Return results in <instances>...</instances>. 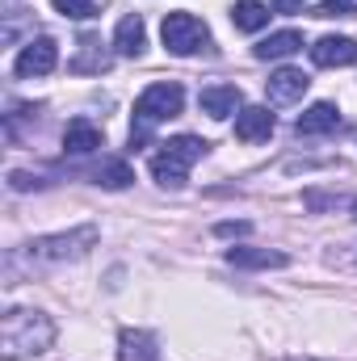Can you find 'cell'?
<instances>
[{"label": "cell", "mask_w": 357, "mask_h": 361, "mask_svg": "<svg viewBox=\"0 0 357 361\" xmlns=\"http://www.w3.org/2000/svg\"><path fill=\"white\" fill-rule=\"evenodd\" d=\"M337 126H341V109H337L332 101H315L311 109H303V114H298V122H294V135L311 139V135H332Z\"/></svg>", "instance_id": "cell-9"}, {"label": "cell", "mask_w": 357, "mask_h": 361, "mask_svg": "<svg viewBox=\"0 0 357 361\" xmlns=\"http://www.w3.org/2000/svg\"><path fill=\"white\" fill-rule=\"evenodd\" d=\"M269 135H273V114H269V105H244V109L236 114V139H244V143H265Z\"/></svg>", "instance_id": "cell-12"}, {"label": "cell", "mask_w": 357, "mask_h": 361, "mask_svg": "<svg viewBox=\"0 0 357 361\" xmlns=\"http://www.w3.org/2000/svg\"><path fill=\"white\" fill-rule=\"evenodd\" d=\"M294 51H303V34L298 30H277V34H269L265 42H257V59H286V55H294Z\"/></svg>", "instance_id": "cell-16"}, {"label": "cell", "mask_w": 357, "mask_h": 361, "mask_svg": "<svg viewBox=\"0 0 357 361\" xmlns=\"http://www.w3.org/2000/svg\"><path fill=\"white\" fill-rule=\"evenodd\" d=\"M324 265L337 273H357V240H341L324 248Z\"/></svg>", "instance_id": "cell-21"}, {"label": "cell", "mask_w": 357, "mask_h": 361, "mask_svg": "<svg viewBox=\"0 0 357 361\" xmlns=\"http://www.w3.org/2000/svg\"><path fill=\"white\" fill-rule=\"evenodd\" d=\"M303 206H307L311 214H320V210H353L357 197H349V193H324V189H307V193H303Z\"/></svg>", "instance_id": "cell-20"}, {"label": "cell", "mask_w": 357, "mask_h": 361, "mask_svg": "<svg viewBox=\"0 0 357 361\" xmlns=\"http://www.w3.org/2000/svg\"><path fill=\"white\" fill-rule=\"evenodd\" d=\"M198 105H202V114H210L214 122H223V118H231V114L244 109V92L236 89V85H210V89H202Z\"/></svg>", "instance_id": "cell-8"}, {"label": "cell", "mask_w": 357, "mask_h": 361, "mask_svg": "<svg viewBox=\"0 0 357 361\" xmlns=\"http://www.w3.org/2000/svg\"><path fill=\"white\" fill-rule=\"evenodd\" d=\"M59 68V42L55 38H30L21 51H17V59H13V72L21 76V80H34V76H47V72H55Z\"/></svg>", "instance_id": "cell-6"}, {"label": "cell", "mask_w": 357, "mask_h": 361, "mask_svg": "<svg viewBox=\"0 0 357 361\" xmlns=\"http://www.w3.org/2000/svg\"><path fill=\"white\" fill-rule=\"evenodd\" d=\"M51 4H55V13H63V17H72V21L97 17V0H51Z\"/></svg>", "instance_id": "cell-22"}, {"label": "cell", "mask_w": 357, "mask_h": 361, "mask_svg": "<svg viewBox=\"0 0 357 361\" xmlns=\"http://www.w3.org/2000/svg\"><path fill=\"white\" fill-rule=\"evenodd\" d=\"M160 38H164V47H169L173 55H198L202 47H210V30H206V21L193 17V13H185V8L164 13Z\"/></svg>", "instance_id": "cell-5"}, {"label": "cell", "mask_w": 357, "mask_h": 361, "mask_svg": "<svg viewBox=\"0 0 357 361\" xmlns=\"http://www.w3.org/2000/svg\"><path fill=\"white\" fill-rule=\"evenodd\" d=\"M311 63L315 68H349V63H357V42L345 34H328L311 47Z\"/></svg>", "instance_id": "cell-7"}, {"label": "cell", "mask_w": 357, "mask_h": 361, "mask_svg": "<svg viewBox=\"0 0 357 361\" xmlns=\"http://www.w3.org/2000/svg\"><path fill=\"white\" fill-rule=\"evenodd\" d=\"M181 105H185V92H181V85H173V80H156V85H147V89L139 92V101H135L131 147H143V143H147V135H152V126H156V122L177 118Z\"/></svg>", "instance_id": "cell-3"}, {"label": "cell", "mask_w": 357, "mask_h": 361, "mask_svg": "<svg viewBox=\"0 0 357 361\" xmlns=\"http://www.w3.org/2000/svg\"><path fill=\"white\" fill-rule=\"evenodd\" d=\"M307 85H311V80H307L298 68H277L265 80V92H269L273 105H290V101H298V97L307 92Z\"/></svg>", "instance_id": "cell-13"}, {"label": "cell", "mask_w": 357, "mask_h": 361, "mask_svg": "<svg viewBox=\"0 0 357 361\" xmlns=\"http://www.w3.org/2000/svg\"><path fill=\"white\" fill-rule=\"evenodd\" d=\"M101 147H105V139H101L97 122H89V118H72L68 122V130H63V152L68 156H92Z\"/></svg>", "instance_id": "cell-10"}, {"label": "cell", "mask_w": 357, "mask_h": 361, "mask_svg": "<svg viewBox=\"0 0 357 361\" xmlns=\"http://www.w3.org/2000/svg\"><path fill=\"white\" fill-rule=\"evenodd\" d=\"M118 357L122 361H160V349H156V336L152 332H139V328H122L118 336Z\"/></svg>", "instance_id": "cell-15"}, {"label": "cell", "mask_w": 357, "mask_h": 361, "mask_svg": "<svg viewBox=\"0 0 357 361\" xmlns=\"http://www.w3.org/2000/svg\"><path fill=\"white\" fill-rule=\"evenodd\" d=\"M282 361H311V357H282Z\"/></svg>", "instance_id": "cell-26"}, {"label": "cell", "mask_w": 357, "mask_h": 361, "mask_svg": "<svg viewBox=\"0 0 357 361\" xmlns=\"http://www.w3.org/2000/svg\"><path fill=\"white\" fill-rule=\"evenodd\" d=\"M357 13V0H320L315 4V17H349Z\"/></svg>", "instance_id": "cell-23"}, {"label": "cell", "mask_w": 357, "mask_h": 361, "mask_svg": "<svg viewBox=\"0 0 357 361\" xmlns=\"http://www.w3.org/2000/svg\"><path fill=\"white\" fill-rule=\"evenodd\" d=\"M273 13H286V17H294V13H303V0H273Z\"/></svg>", "instance_id": "cell-25"}, {"label": "cell", "mask_w": 357, "mask_h": 361, "mask_svg": "<svg viewBox=\"0 0 357 361\" xmlns=\"http://www.w3.org/2000/svg\"><path fill=\"white\" fill-rule=\"evenodd\" d=\"M131 180H135V173L126 160H101L92 169V185H101V189H126Z\"/></svg>", "instance_id": "cell-19"}, {"label": "cell", "mask_w": 357, "mask_h": 361, "mask_svg": "<svg viewBox=\"0 0 357 361\" xmlns=\"http://www.w3.org/2000/svg\"><path fill=\"white\" fill-rule=\"evenodd\" d=\"M68 68H72V72H105V68H109V55L101 51V38L85 34V38H80V55H76Z\"/></svg>", "instance_id": "cell-18"}, {"label": "cell", "mask_w": 357, "mask_h": 361, "mask_svg": "<svg viewBox=\"0 0 357 361\" xmlns=\"http://www.w3.org/2000/svg\"><path fill=\"white\" fill-rule=\"evenodd\" d=\"M206 152H210L206 139H198V135H177V139H169V143L152 156V177L160 180L164 189H181L185 177H189V164H198Z\"/></svg>", "instance_id": "cell-4"}, {"label": "cell", "mask_w": 357, "mask_h": 361, "mask_svg": "<svg viewBox=\"0 0 357 361\" xmlns=\"http://www.w3.org/2000/svg\"><path fill=\"white\" fill-rule=\"evenodd\" d=\"M227 265H236V269H286L290 257L277 248H227Z\"/></svg>", "instance_id": "cell-14"}, {"label": "cell", "mask_w": 357, "mask_h": 361, "mask_svg": "<svg viewBox=\"0 0 357 361\" xmlns=\"http://www.w3.org/2000/svg\"><path fill=\"white\" fill-rule=\"evenodd\" d=\"M55 345V319L38 307H8L0 319V357L30 361Z\"/></svg>", "instance_id": "cell-2"}, {"label": "cell", "mask_w": 357, "mask_h": 361, "mask_svg": "<svg viewBox=\"0 0 357 361\" xmlns=\"http://www.w3.org/2000/svg\"><path fill=\"white\" fill-rule=\"evenodd\" d=\"M92 244H97V227L92 223L72 227V231H55V235H38L30 244H17V248L4 252V286H21L34 273L80 261V257L92 252Z\"/></svg>", "instance_id": "cell-1"}, {"label": "cell", "mask_w": 357, "mask_h": 361, "mask_svg": "<svg viewBox=\"0 0 357 361\" xmlns=\"http://www.w3.org/2000/svg\"><path fill=\"white\" fill-rule=\"evenodd\" d=\"M253 231V223H244V219H236V223H214V235H248Z\"/></svg>", "instance_id": "cell-24"}, {"label": "cell", "mask_w": 357, "mask_h": 361, "mask_svg": "<svg viewBox=\"0 0 357 361\" xmlns=\"http://www.w3.org/2000/svg\"><path fill=\"white\" fill-rule=\"evenodd\" d=\"M143 47H147V25H143L139 13H126V17L118 21V30H114V51H118L122 59H139Z\"/></svg>", "instance_id": "cell-11"}, {"label": "cell", "mask_w": 357, "mask_h": 361, "mask_svg": "<svg viewBox=\"0 0 357 361\" xmlns=\"http://www.w3.org/2000/svg\"><path fill=\"white\" fill-rule=\"evenodd\" d=\"M353 219H357V206H353Z\"/></svg>", "instance_id": "cell-27"}, {"label": "cell", "mask_w": 357, "mask_h": 361, "mask_svg": "<svg viewBox=\"0 0 357 361\" xmlns=\"http://www.w3.org/2000/svg\"><path fill=\"white\" fill-rule=\"evenodd\" d=\"M269 13L261 0H240L236 8H231V21H236V30H244V34H257V30H265L269 25Z\"/></svg>", "instance_id": "cell-17"}]
</instances>
